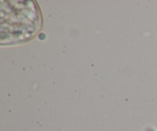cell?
<instances>
[{"instance_id":"1","label":"cell","mask_w":157,"mask_h":131,"mask_svg":"<svg viewBox=\"0 0 157 131\" xmlns=\"http://www.w3.org/2000/svg\"><path fill=\"white\" fill-rule=\"evenodd\" d=\"M1 45L30 41L41 28V15L35 1H1Z\"/></svg>"}]
</instances>
